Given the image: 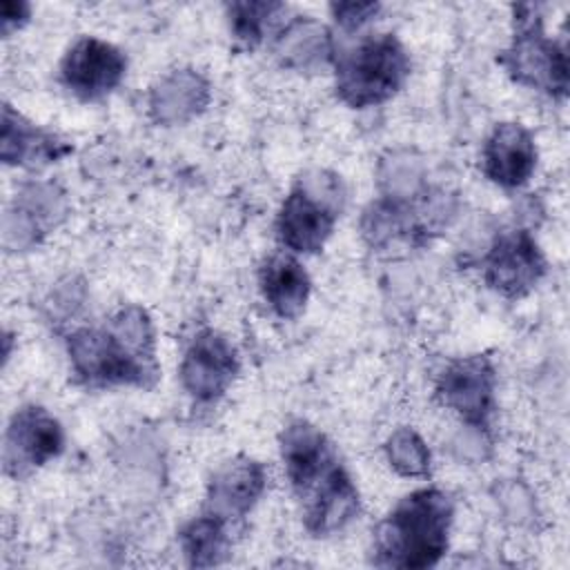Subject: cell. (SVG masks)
Returning a JSON list of instances; mask_svg holds the SVG:
<instances>
[{
  "mask_svg": "<svg viewBox=\"0 0 570 570\" xmlns=\"http://www.w3.org/2000/svg\"><path fill=\"white\" fill-rule=\"evenodd\" d=\"M278 443L305 530L312 537H330L350 525L361 510V499L334 443L303 419L289 421Z\"/></svg>",
  "mask_w": 570,
  "mask_h": 570,
  "instance_id": "cell-1",
  "label": "cell"
},
{
  "mask_svg": "<svg viewBox=\"0 0 570 570\" xmlns=\"http://www.w3.org/2000/svg\"><path fill=\"white\" fill-rule=\"evenodd\" d=\"M73 374L89 387L156 385V332L140 305L118 307L102 327H80L67 338Z\"/></svg>",
  "mask_w": 570,
  "mask_h": 570,
  "instance_id": "cell-2",
  "label": "cell"
},
{
  "mask_svg": "<svg viewBox=\"0 0 570 570\" xmlns=\"http://www.w3.org/2000/svg\"><path fill=\"white\" fill-rule=\"evenodd\" d=\"M454 503L439 488L405 494L374 528L372 563L379 568L423 570L441 561L450 546Z\"/></svg>",
  "mask_w": 570,
  "mask_h": 570,
  "instance_id": "cell-3",
  "label": "cell"
},
{
  "mask_svg": "<svg viewBox=\"0 0 570 570\" xmlns=\"http://www.w3.org/2000/svg\"><path fill=\"white\" fill-rule=\"evenodd\" d=\"M334 89L341 102L352 109L376 107L390 100L410 76V56L392 33L361 36L347 47H336Z\"/></svg>",
  "mask_w": 570,
  "mask_h": 570,
  "instance_id": "cell-4",
  "label": "cell"
},
{
  "mask_svg": "<svg viewBox=\"0 0 570 570\" xmlns=\"http://www.w3.org/2000/svg\"><path fill=\"white\" fill-rule=\"evenodd\" d=\"M345 205V187L330 169L305 171L276 216V238L294 254H316L334 232Z\"/></svg>",
  "mask_w": 570,
  "mask_h": 570,
  "instance_id": "cell-5",
  "label": "cell"
},
{
  "mask_svg": "<svg viewBox=\"0 0 570 570\" xmlns=\"http://www.w3.org/2000/svg\"><path fill=\"white\" fill-rule=\"evenodd\" d=\"M497 60L514 82L550 98L568 96V53L546 36L537 4L512 7V42Z\"/></svg>",
  "mask_w": 570,
  "mask_h": 570,
  "instance_id": "cell-6",
  "label": "cell"
},
{
  "mask_svg": "<svg viewBox=\"0 0 570 570\" xmlns=\"http://www.w3.org/2000/svg\"><path fill=\"white\" fill-rule=\"evenodd\" d=\"M436 396L468 428L485 430L497 407V372L485 354L454 358L436 379Z\"/></svg>",
  "mask_w": 570,
  "mask_h": 570,
  "instance_id": "cell-7",
  "label": "cell"
},
{
  "mask_svg": "<svg viewBox=\"0 0 570 570\" xmlns=\"http://www.w3.org/2000/svg\"><path fill=\"white\" fill-rule=\"evenodd\" d=\"M65 448L60 421L42 405H22L13 412L2 448L4 472L22 479L56 459Z\"/></svg>",
  "mask_w": 570,
  "mask_h": 570,
  "instance_id": "cell-8",
  "label": "cell"
},
{
  "mask_svg": "<svg viewBox=\"0 0 570 570\" xmlns=\"http://www.w3.org/2000/svg\"><path fill=\"white\" fill-rule=\"evenodd\" d=\"M127 73V56L96 36L78 38L60 60V82L85 102L109 96Z\"/></svg>",
  "mask_w": 570,
  "mask_h": 570,
  "instance_id": "cell-9",
  "label": "cell"
},
{
  "mask_svg": "<svg viewBox=\"0 0 570 570\" xmlns=\"http://www.w3.org/2000/svg\"><path fill=\"white\" fill-rule=\"evenodd\" d=\"M546 274V258L525 229H505L483 258V281L505 298L525 296Z\"/></svg>",
  "mask_w": 570,
  "mask_h": 570,
  "instance_id": "cell-10",
  "label": "cell"
},
{
  "mask_svg": "<svg viewBox=\"0 0 570 570\" xmlns=\"http://www.w3.org/2000/svg\"><path fill=\"white\" fill-rule=\"evenodd\" d=\"M240 361L232 341L216 330H200L185 350L180 383L185 392L200 401H218L238 376Z\"/></svg>",
  "mask_w": 570,
  "mask_h": 570,
  "instance_id": "cell-11",
  "label": "cell"
},
{
  "mask_svg": "<svg viewBox=\"0 0 570 570\" xmlns=\"http://www.w3.org/2000/svg\"><path fill=\"white\" fill-rule=\"evenodd\" d=\"M69 212L65 191L53 183H27L16 194L13 205L4 212L2 240L7 249L20 252L36 247Z\"/></svg>",
  "mask_w": 570,
  "mask_h": 570,
  "instance_id": "cell-12",
  "label": "cell"
},
{
  "mask_svg": "<svg viewBox=\"0 0 570 570\" xmlns=\"http://www.w3.org/2000/svg\"><path fill=\"white\" fill-rule=\"evenodd\" d=\"M265 488V465L252 456H234L212 474L200 512H207L234 528L252 512Z\"/></svg>",
  "mask_w": 570,
  "mask_h": 570,
  "instance_id": "cell-13",
  "label": "cell"
},
{
  "mask_svg": "<svg viewBox=\"0 0 570 570\" xmlns=\"http://www.w3.org/2000/svg\"><path fill=\"white\" fill-rule=\"evenodd\" d=\"M483 174L499 187L517 189L530 180L537 167L532 134L519 122H499L485 138Z\"/></svg>",
  "mask_w": 570,
  "mask_h": 570,
  "instance_id": "cell-14",
  "label": "cell"
},
{
  "mask_svg": "<svg viewBox=\"0 0 570 570\" xmlns=\"http://www.w3.org/2000/svg\"><path fill=\"white\" fill-rule=\"evenodd\" d=\"M71 142H67L58 134L33 125L11 105H2L0 156L4 165L42 167L71 154Z\"/></svg>",
  "mask_w": 570,
  "mask_h": 570,
  "instance_id": "cell-15",
  "label": "cell"
},
{
  "mask_svg": "<svg viewBox=\"0 0 570 570\" xmlns=\"http://www.w3.org/2000/svg\"><path fill=\"white\" fill-rule=\"evenodd\" d=\"M212 87L196 69H174L149 89L147 107L154 122L174 127L185 125L205 111Z\"/></svg>",
  "mask_w": 570,
  "mask_h": 570,
  "instance_id": "cell-16",
  "label": "cell"
},
{
  "mask_svg": "<svg viewBox=\"0 0 570 570\" xmlns=\"http://www.w3.org/2000/svg\"><path fill=\"white\" fill-rule=\"evenodd\" d=\"M258 285L269 309L285 321L303 314L312 292V281L305 267L285 252L272 254L263 263L258 272Z\"/></svg>",
  "mask_w": 570,
  "mask_h": 570,
  "instance_id": "cell-17",
  "label": "cell"
},
{
  "mask_svg": "<svg viewBox=\"0 0 570 570\" xmlns=\"http://www.w3.org/2000/svg\"><path fill=\"white\" fill-rule=\"evenodd\" d=\"M334 38L312 18H294L276 33V56L285 67L312 69L332 60Z\"/></svg>",
  "mask_w": 570,
  "mask_h": 570,
  "instance_id": "cell-18",
  "label": "cell"
},
{
  "mask_svg": "<svg viewBox=\"0 0 570 570\" xmlns=\"http://www.w3.org/2000/svg\"><path fill=\"white\" fill-rule=\"evenodd\" d=\"M178 543L187 566L212 568L223 563L229 554L232 525L207 512H200L183 525L178 532Z\"/></svg>",
  "mask_w": 570,
  "mask_h": 570,
  "instance_id": "cell-19",
  "label": "cell"
},
{
  "mask_svg": "<svg viewBox=\"0 0 570 570\" xmlns=\"http://www.w3.org/2000/svg\"><path fill=\"white\" fill-rule=\"evenodd\" d=\"M225 9H227L229 31L234 40L245 49H254L276 27L278 13L285 11V4L247 0V2H229Z\"/></svg>",
  "mask_w": 570,
  "mask_h": 570,
  "instance_id": "cell-20",
  "label": "cell"
},
{
  "mask_svg": "<svg viewBox=\"0 0 570 570\" xmlns=\"http://www.w3.org/2000/svg\"><path fill=\"white\" fill-rule=\"evenodd\" d=\"M425 169L419 158L410 151H392L387 158L381 160L379 169V183L383 189V196L410 200L421 196L428 187L423 183Z\"/></svg>",
  "mask_w": 570,
  "mask_h": 570,
  "instance_id": "cell-21",
  "label": "cell"
},
{
  "mask_svg": "<svg viewBox=\"0 0 570 570\" xmlns=\"http://www.w3.org/2000/svg\"><path fill=\"white\" fill-rule=\"evenodd\" d=\"M385 454L390 465L401 476H428L432 454L425 441L412 428L394 430L385 441Z\"/></svg>",
  "mask_w": 570,
  "mask_h": 570,
  "instance_id": "cell-22",
  "label": "cell"
},
{
  "mask_svg": "<svg viewBox=\"0 0 570 570\" xmlns=\"http://www.w3.org/2000/svg\"><path fill=\"white\" fill-rule=\"evenodd\" d=\"M330 11L343 31H358L376 18L381 11L379 2H334Z\"/></svg>",
  "mask_w": 570,
  "mask_h": 570,
  "instance_id": "cell-23",
  "label": "cell"
},
{
  "mask_svg": "<svg viewBox=\"0 0 570 570\" xmlns=\"http://www.w3.org/2000/svg\"><path fill=\"white\" fill-rule=\"evenodd\" d=\"M31 7L27 2L4 0L0 4V22H2V36H11L16 29H20L29 20Z\"/></svg>",
  "mask_w": 570,
  "mask_h": 570,
  "instance_id": "cell-24",
  "label": "cell"
}]
</instances>
